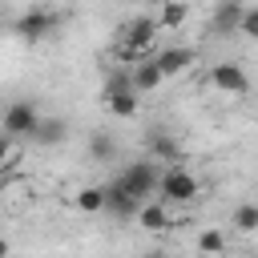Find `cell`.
I'll use <instances>...</instances> for the list:
<instances>
[{"mask_svg":"<svg viewBox=\"0 0 258 258\" xmlns=\"http://www.w3.org/2000/svg\"><path fill=\"white\" fill-rule=\"evenodd\" d=\"M117 181H121V185H125V189L145 206V202L157 194V185H161V169H157L149 157H141V161H129V165L121 169V177H117Z\"/></svg>","mask_w":258,"mask_h":258,"instance_id":"6da1fadb","label":"cell"},{"mask_svg":"<svg viewBox=\"0 0 258 258\" xmlns=\"http://www.w3.org/2000/svg\"><path fill=\"white\" fill-rule=\"evenodd\" d=\"M198 177L189 173V169H181V165H169L165 173H161V185H157V202L161 206H185V202H194L198 198Z\"/></svg>","mask_w":258,"mask_h":258,"instance_id":"7a4b0ae2","label":"cell"},{"mask_svg":"<svg viewBox=\"0 0 258 258\" xmlns=\"http://www.w3.org/2000/svg\"><path fill=\"white\" fill-rule=\"evenodd\" d=\"M105 109L113 113V117H121V121H129L133 113H137V89H133V81H129V73H117V77H109V85H105Z\"/></svg>","mask_w":258,"mask_h":258,"instance_id":"3957f363","label":"cell"},{"mask_svg":"<svg viewBox=\"0 0 258 258\" xmlns=\"http://www.w3.org/2000/svg\"><path fill=\"white\" fill-rule=\"evenodd\" d=\"M36 125H40V109H36L32 101H12V105L4 109V121H0V129H4L8 141H12V137H32Z\"/></svg>","mask_w":258,"mask_h":258,"instance_id":"277c9868","label":"cell"},{"mask_svg":"<svg viewBox=\"0 0 258 258\" xmlns=\"http://www.w3.org/2000/svg\"><path fill=\"white\" fill-rule=\"evenodd\" d=\"M210 85H214L218 93H226V97H242V93L250 89V77H246V69H242V64L222 60V64H214V69H210Z\"/></svg>","mask_w":258,"mask_h":258,"instance_id":"5b68a950","label":"cell"},{"mask_svg":"<svg viewBox=\"0 0 258 258\" xmlns=\"http://www.w3.org/2000/svg\"><path fill=\"white\" fill-rule=\"evenodd\" d=\"M56 24H60V16H56L52 8H28V12L16 20V32H20L24 40H44Z\"/></svg>","mask_w":258,"mask_h":258,"instance_id":"8992f818","label":"cell"},{"mask_svg":"<svg viewBox=\"0 0 258 258\" xmlns=\"http://www.w3.org/2000/svg\"><path fill=\"white\" fill-rule=\"evenodd\" d=\"M153 64L161 69V77H177V73H185L194 64V48L189 44H169V48L153 52Z\"/></svg>","mask_w":258,"mask_h":258,"instance_id":"52a82bcc","label":"cell"},{"mask_svg":"<svg viewBox=\"0 0 258 258\" xmlns=\"http://www.w3.org/2000/svg\"><path fill=\"white\" fill-rule=\"evenodd\" d=\"M105 198H109V202H105V210H109L113 218H137V214H141V202H137L121 181L105 185Z\"/></svg>","mask_w":258,"mask_h":258,"instance_id":"ba28073f","label":"cell"},{"mask_svg":"<svg viewBox=\"0 0 258 258\" xmlns=\"http://www.w3.org/2000/svg\"><path fill=\"white\" fill-rule=\"evenodd\" d=\"M242 12H246V8H238V4H218V8H214V20H210V32H218V36L238 32V28H242Z\"/></svg>","mask_w":258,"mask_h":258,"instance_id":"9c48e42d","label":"cell"},{"mask_svg":"<svg viewBox=\"0 0 258 258\" xmlns=\"http://www.w3.org/2000/svg\"><path fill=\"white\" fill-rule=\"evenodd\" d=\"M129 81H133V89H137V97H141V93H153L165 77H161V69H157L153 56H149V60H141L137 69H129Z\"/></svg>","mask_w":258,"mask_h":258,"instance_id":"30bf717a","label":"cell"},{"mask_svg":"<svg viewBox=\"0 0 258 258\" xmlns=\"http://www.w3.org/2000/svg\"><path fill=\"white\" fill-rule=\"evenodd\" d=\"M64 137H69V125H64L60 117H40V125H36V133H32L36 145H60Z\"/></svg>","mask_w":258,"mask_h":258,"instance_id":"8fae6325","label":"cell"},{"mask_svg":"<svg viewBox=\"0 0 258 258\" xmlns=\"http://www.w3.org/2000/svg\"><path fill=\"white\" fill-rule=\"evenodd\" d=\"M137 222H141L149 234H161V230H169V210H165L161 202H145L141 214H137Z\"/></svg>","mask_w":258,"mask_h":258,"instance_id":"7c38bea8","label":"cell"},{"mask_svg":"<svg viewBox=\"0 0 258 258\" xmlns=\"http://www.w3.org/2000/svg\"><path fill=\"white\" fill-rule=\"evenodd\" d=\"M153 16H157V28H161V32H165V28H181V24L189 20V4H161Z\"/></svg>","mask_w":258,"mask_h":258,"instance_id":"4fadbf2b","label":"cell"},{"mask_svg":"<svg viewBox=\"0 0 258 258\" xmlns=\"http://www.w3.org/2000/svg\"><path fill=\"white\" fill-rule=\"evenodd\" d=\"M73 202H77V210L97 214V210H105V202H109V198H105V185H81Z\"/></svg>","mask_w":258,"mask_h":258,"instance_id":"5bb4252c","label":"cell"},{"mask_svg":"<svg viewBox=\"0 0 258 258\" xmlns=\"http://www.w3.org/2000/svg\"><path fill=\"white\" fill-rule=\"evenodd\" d=\"M89 153H93L97 161H113V157H117V141H113L105 129H97V133L89 137Z\"/></svg>","mask_w":258,"mask_h":258,"instance_id":"9a60e30c","label":"cell"},{"mask_svg":"<svg viewBox=\"0 0 258 258\" xmlns=\"http://www.w3.org/2000/svg\"><path fill=\"white\" fill-rule=\"evenodd\" d=\"M198 250L206 254V258H214V254H226V230H202L198 234Z\"/></svg>","mask_w":258,"mask_h":258,"instance_id":"2e32d148","label":"cell"},{"mask_svg":"<svg viewBox=\"0 0 258 258\" xmlns=\"http://www.w3.org/2000/svg\"><path fill=\"white\" fill-rule=\"evenodd\" d=\"M230 226H234L238 234H254V230H258V206H254V202L238 206V210H234V218H230Z\"/></svg>","mask_w":258,"mask_h":258,"instance_id":"e0dca14e","label":"cell"},{"mask_svg":"<svg viewBox=\"0 0 258 258\" xmlns=\"http://www.w3.org/2000/svg\"><path fill=\"white\" fill-rule=\"evenodd\" d=\"M238 32H246V36L258 40V8H246V12H242V28H238Z\"/></svg>","mask_w":258,"mask_h":258,"instance_id":"ac0fdd59","label":"cell"},{"mask_svg":"<svg viewBox=\"0 0 258 258\" xmlns=\"http://www.w3.org/2000/svg\"><path fill=\"white\" fill-rule=\"evenodd\" d=\"M153 149H157V157L177 161V149H173V141H169V137H153Z\"/></svg>","mask_w":258,"mask_h":258,"instance_id":"d6986e66","label":"cell"},{"mask_svg":"<svg viewBox=\"0 0 258 258\" xmlns=\"http://www.w3.org/2000/svg\"><path fill=\"white\" fill-rule=\"evenodd\" d=\"M4 161H8V137L0 133V165H4Z\"/></svg>","mask_w":258,"mask_h":258,"instance_id":"ffe728a7","label":"cell"},{"mask_svg":"<svg viewBox=\"0 0 258 258\" xmlns=\"http://www.w3.org/2000/svg\"><path fill=\"white\" fill-rule=\"evenodd\" d=\"M0 258H8V242L4 238H0Z\"/></svg>","mask_w":258,"mask_h":258,"instance_id":"44dd1931","label":"cell"},{"mask_svg":"<svg viewBox=\"0 0 258 258\" xmlns=\"http://www.w3.org/2000/svg\"><path fill=\"white\" fill-rule=\"evenodd\" d=\"M145 258H169V254H161V250H149V254H145Z\"/></svg>","mask_w":258,"mask_h":258,"instance_id":"7402d4cb","label":"cell"},{"mask_svg":"<svg viewBox=\"0 0 258 258\" xmlns=\"http://www.w3.org/2000/svg\"><path fill=\"white\" fill-rule=\"evenodd\" d=\"M0 20H4V8H0Z\"/></svg>","mask_w":258,"mask_h":258,"instance_id":"603a6c76","label":"cell"}]
</instances>
